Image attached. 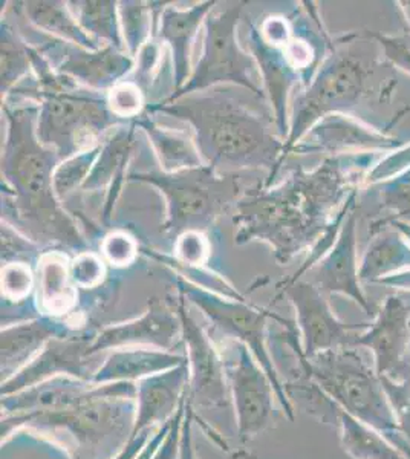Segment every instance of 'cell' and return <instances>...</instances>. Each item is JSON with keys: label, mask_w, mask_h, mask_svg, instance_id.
<instances>
[{"label": "cell", "mask_w": 410, "mask_h": 459, "mask_svg": "<svg viewBox=\"0 0 410 459\" xmlns=\"http://www.w3.org/2000/svg\"><path fill=\"white\" fill-rule=\"evenodd\" d=\"M410 168V143H405L403 146L395 149L394 152L386 153L374 168L369 170L364 178L363 187H374L377 184L385 183L390 178L405 172Z\"/></svg>", "instance_id": "obj_39"}, {"label": "cell", "mask_w": 410, "mask_h": 459, "mask_svg": "<svg viewBox=\"0 0 410 459\" xmlns=\"http://www.w3.org/2000/svg\"><path fill=\"white\" fill-rule=\"evenodd\" d=\"M37 71V138L57 153L60 160L73 158L101 146L103 135L114 127L117 118L104 95L78 88L73 79L52 73L43 54L31 49Z\"/></svg>", "instance_id": "obj_6"}, {"label": "cell", "mask_w": 410, "mask_h": 459, "mask_svg": "<svg viewBox=\"0 0 410 459\" xmlns=\"http://www.w3.org/2000/svg\"><path fill=\"white\" fill-rule=\"evenodd\" d=\"M39 257V247L17 236L10 225H2V261L5 264H26Z\"/></svg>", "instance_id": "obj_42"}, {"label": "cell", "mask_w": 410, "mask_h": 459, "mask_svg": "<svg viewBox=\"0 0 410 459\" xmlns=\"http://www.w3.org/2000/svg\"><path fill=\"white\" fill-rule=\"evenodd\" d=\"M100 151H101V146L95 147L92 151L69 158L68 161L63 162L62 168L56 169L54 190H56L57 198L68 196L78 184L88 179L91 168L94 166L95 160L99 158Z\"/></svg>", "instance_id": "obj_33"}, {"label": "cell", "mask_w": 410, "mask_h": 459, "mask_svg": "<svg viewBox=\"0 0 410 459\" xmlns=\"http://www.w3.org/2000/svg\"><path fill=\"white\" fill-rule=\"evenodd\" d=\"M127 179L160 188L169 207L164 230L177 239L188 231L201 233L212 227L236 201L240 203L242 194L236 173H219L205 164L175 173H132Z\"/></svg>", "instance_id": "obj_7"}, {"label": "cell", "mask_w": 410, "mask_h": 459, "mask_svg": "<svg viewBox=\"0 0 410 459\" xmlns=\"http://www.w3.org/2000/svg\"><path fill=\"white\" fill-rule=\"evenodd\" d=\"M403 144L388 127L369 125L351 115L333 114L318 121L305 136V142L292 152H327L331 157L353 153L386 155Z\"/></svg>", "instance_id": "obj_17"}, {"label": "cell", "mask_w": 410, "mask_h": 459, "mask_svg": "<svg viewBox=\"0 0 410 459\" xmlns=\"http://www.w3.org/2000/svg\"><path fill=\"white\" fill-rule=\"evenodd\" d=\"M260 36L266 43L277 48H285L292 39L288 22L282 17H268L260 27Z\"/></svg>", "instance_id": "obj_47"}, {"label": "cell", "mask_w": 410, "mask_h": 459, "mask_svg": "<svg viewBox=\"0 0 410 459\" xmlns=\"http://www.w3.org/2000/svg\"><path fill=\"white\" fill-rule=\"evenodd\" d=\"M214 4L216 2H205L188 10H178L173 6L162 10L158 36L161 42L169 43L171 48L177 80L175 92L181 91L182 86L190 79V47L196 36L197 28L208 16V11L214 8Z\"/></svg>", "instance_id": "obj_26"}, {"label": "cell", "mask_w": 410, "mask_h": 459, "mask_svg": "<svg viewBox=\"0 0 410 459\" xmlns=\"http://www.w3.org/2000/svg\"><path fill=\"white\" fill-rule=\"evenodd\" d=\"M374 187L379 190V209L390 212V218H407L410 214V168Z\"/></svg>", "instance_id": "obj_34"}, {"label": "cell", "mask_w": 410, "mask_h": 459, "mask_svg": "<svg viewBox=\"0 0 410 459\" xmlns=\"http://www.w3.org/2000/svg\"><path fill=\"white\" fill-rule=\"evenodd\" d=\"M186 411H188V391L178 406L177 413L171 418L170 430L152 459H178L179 443H181L182 420H184Z\"/></svg>", "instance_id": "obj_45"}, {"label": "cell", "mask_w": 410, "mask_h": 459, "mask_svg": "<svg viewBox=\"0 0 410 459\" xmlns=\"http://www.w3.org/2000/svg\"><path fill=\"white\" fill-rule=\"evenodd\" d=\"M398 5H400L401 13H403V16H405L406 22H407V25H409L410 31V0L398 2Z\"/></svg>", "instance_id": "obj_55"}, {"label": "cell", "mask_w": 410, "mask_h": 459, "mask_svg": "<svg viewBox=\"0 0 410 459\" xmlns=\"http://www.w3.org/2000/svg\"><path fill=\"white\" fill-rule=\"evenodd\" d=\"M77 8L73 16L84 31L101 37L108 40L110 47L123 51L126 45L121 36L118 19H117V4L115 2H74Z\"/></svg>", "instance_id": "obj_31"}, {"label": "cell", "mask_w": 410, "mask_h": 459, "mask_svg": "<svg viewBox=\"0 0 410 459\" xmlns=\"http://www.w3.org/2000/svg\"><path fill=\"white\" fill-rule=\"evenodd\" d=\"M390 68L368 30L333 39L322 66L296 99L285 155L327 115H351L366 121L363 110L371 103H390L397 86Z\"/></svg>", "instance_id": "obj_2"}, {"label": "cell", "mask_w": 410, "mask_h": 459, "mask_svg": "<svg viewBox=\"0 0 410 459\" xmlns=\"http://www.w3.org/2000/svg\"><path fill=\"white\" fill-rule=\"evenodd\" d=\"M28 21L34 27L49 32L52 36L60 37L63 42L74 43L75 47L97 51L99 45L83 28L78 25L73 14L69 13L65 4L60 2H25L23 4Z\"/></svg>", "instance_id": "obj_29"}, {"label": "cell", "mask_w": 410, "mask_h": 459, "mask_svg": "<svg viewBox=\"0 0 410 459\" xmlns=\"http://www.w3.org/2000/svg\"><path fill=\"white\" fill-rule=\"evenodd\" d=\"M34 277L26 264H5L2 268V296L11 302L26 300L32 290Z\"/></svg>", "instance_id": "obj_40"}, {"label": "cell", "mask_w": 410, "mask_h": 459, "mask_svg": "<svg viewBox=\"0 0 410 459\" xmlns=\"http://www.w3.org/2000/svg\"><path fill=\"white\" fill-rule=\"evenodd\" d=\"M123 383L94 385L73 377H57L11 397L2 398V415L78 406L114 394L120 389Z\"/></svg>", "instance_id": "obj_19"}, {"label": "cell", "mask_w": 410, "mask_h": 459, "mask_svg": "<svg viewBox=\"0 0 410 459\" xmlns=\"http://www.w3.org/2000/svg\"><path fill=\"white\" fill-rule=\"evenodd\" d=\"M135 126L136 127L140 126L151 138L164 172L175 173L186 169L204 166L195 143L178 132L169 131L166 127L156 125L155 121L152 120L151 115L145 112L140 115V118L135 120Z\"/></svg>", "instance_id": "obj_28"}, {"label": "cell", "mask_w": 410, "mask_h": 459, "mask_svg": "<svg viewBox=\"0 0 410 459\" xmlns=\"http://www.w3.org/2000/svg\"><path fill=\"white\" fill-rule=\"evenodd\" d=\"M177 309L181 318L184 351L190 369L188 400L195 423L199 424L203 432L221 449L230 450L229 439L225 438L219 421H223L236 435L238 430L222 355L214 337L188 314V300L179 291Z\"/></svg>", "instance_id": "obj_8"}, {"label": "cell", "mask_w": 410, "mask_h": 459, "mask_svg": "<svg viewBox=\"0 0 410 459\" xmlns=\"http://www.w3.org/2000/svg\"><path fill=\"white\" fill-rule=\"evenodd\" d=\"M177 287L178 291L190 299V302L203 311L214 326V333H218L222 340H233L245 344L251 351L266 376L270 377L286 418L294 421L296 407L292 406L286 395L281 374L277 371L275 359L266 346L268 318H275L277 314L271 313L268 309L251 307L245 302V299L227 298L222 294L207 291L197 287L196 283L188 282L182 276H177Z\"/></svg>", "instance_id": "obj_10"}, {"label": "cell", "mask_w": 410, "mask_h": 459, "mask_svg": "<svg viewBox=\"0 0 410 459\" xmlns=\"http://www.w3.org/2000/svg\"><path fill=\"white\" fill-rule=\"evenodd\" d=\"M360 262V282H379L401 270H410V244L398 230L386 225L379 230Z\"/></svg>", "instance_id": "obj_27"}, {"label": "cell", "mask_w": 410, "mask_h": 459, "mask_svg": "<svg viewBox=\"0 0 410 459\" xmlns=\"http://www.w3.org/2000/svg\"><path fill=\"white\" fill-rule=\"evenodd\" d=\"M222 355L233 403L236 430L247 444L266 432L275 421V387L264 368L245 344L233 340L214 342Z\"/></svg>", "instance_id": "obj_12"}, {"label": "cell", "mask_w": 410, "mask_h": 459, "mask_svg": "<svg viewBox=\"0 0 410 459\" xmlns=\"http://www.w3.org/2000/svg\"><path fill=\"white\" fill-rule=\"evenodd\" d=\"M135 398L136 383L125 381L114 394L78 406L2 415V444L26 432L68 459H114L132 438Z\"/></svg>", "instance_id": "obj_5"}, {"label": "cell", "mask_w": 410, "mask_h": 459, "mask_svg": "<svg viewBox=\"0 0 410 459\" xmlns=\"http://www.w3.org/2000/svg\"><path fill=\"white\" fill-rule=\"evenodd\" d=\"M369 36L379 43L381 54L392 68L400 69L410 75V31L403 34H383L379 31H368Z\"/></svg>", "instance_id": "obj_38"}, {"label": "cell", "mask_w": 410, "mask_h": 459, "mask_svg": "<svg viewBox=\"0 0 410 459\" xmlns=\"http://www.w3.org/2000/svg\"><path fill=\"white\" fill-rule=\"evenodd\" d=\"M282 294L288 296L296 309L297 329L307 359L325 351L353 348V342L359 337L357 331H364L369 326L342 324L314 283L301 281L284 282L277 288L275 299Z\"/></svg>", "instance_id": "obj_13"}, {"label": "cell", "mask_w": 410, "mask_h": 459, "mask_svg": "<svg viewBox=\"0 0 410 459\" xmlns=\"http://www.w3.org/2000/svg\"><path fill=\"white\" fill-rule=\"evenodd\" d=\"M71 276L78 288H97L103 282L104 265L99 256L89 251L80 253L71 265Z\"/></svg>", "instance_id": "obj_41"}, {"label": "cell", "mask_w": 410, "mask_h": 459, "mask_svg": "<svg viewBox=\"0 0 410 459\" xmlns=\"http://www.w3.org/2000/svg\"><path fill=\"white\" fill-rule=\"evenodd\" d=\"M153 110L188 121L201 160L216 172L225 173L223 168H266L271 169L270 178H275L285 158V143L273 134L270 118L225 94L223 89L173 101L164 100L145 112Z\"/></svg>", "instance_id": "obj_3"}, {"label": "cell", "mask_w": 410, "mask_h": 459, "mask_svg": "<svg viewBox=\"0 0 410 459\" xmlns=\"http://www.w3.org/2000/svg\"><path fill=\"white\" fill-rule=\"evenodd\" d=\"M5 114L10 129L2 173L14 190L17 222L32 239L83 250L86 242L77 225L56 199L54 172L60 158L37 138L39 105L5 103Z\"/></svg>", "instance_id": "obj_4"}, {"label": "cell", "mask_w": 410, "mask_h": 459, "mask_svg": "<svg viewBox=\"0 0 410 459\" xmlns=\"http://www.w3.org/2000/svg\"><path fill=\"white\" fill-rule=\"evenodd\" d=\"M230 459H256L253 455L247 452L245 449L233 450L230 455Z\"/></svg>", "instance_id": "obj_54"}, {"label": "cell", "mask_w": 410, "mask_h": 459, "mask_svg": "<svg viewBox=\"0 0 410 459\" xmlns=\"http://www.w3.org/2000/svg\"><path fill=\"white\" fill-rule=\"evenodd\" d=\"M392 446L400 450L401 454L405 455L406 458L410 459V438L406 437L405 433L400 430H394V432L381 433Z\"/></svg>", "instance_id": "obj_53"}, {"label": "cell", "mask_w": 410, "mask_h": 459, "mask_svg": "<svg viewBox=\"0 0 410 459\" xmlns=\"http://www.w3.org/2000/svg\"><path fill=\"white\" fill-rule=\"evenodd\" d=\"M307 372L345 412L377 432L398 430L379 374L353 348L325 351L308 359Z\"/></svg>", "instance_id": "obj_9"}, {"label": "cell", "mask_w": 410, "mask_h": 459, "mask_svg": "<svg viewBox=\"0 0 410 459\" xmlns=\"http://www.w3.org/2000/svg\"><path fill=\"white\" fill-rule=\"evenodd\" d=\"M188 361V355L155 348H121L104 354L94 374V385L138 383L145 377L170 371Z\"/></svg>", "instance_id": "obj_23"}, {"label": "cell", "mask_w": 410, "mask_h": 459, "mask_svg": "<svg viewBox=\"0 0 410 459\" xmlns=\"http://www.w3.org/2000/svg\"><path fill=\"white\" fill-rule=\"evenodd\" d=\"M108 101L117 118H138L144 106V92L134 82H121L110 89Z\"/></svg>", "instance_id": "obj_37"}, {"label": "cell", "mask_w": 410, "mask_h": 459, "mask_svg": "<svg viewBox=\"0 0 410 459\" xmlns=\"http://www.w3.org/2000/svg\"><path fill=\"white\" fill-rule=\"evenodd\" d=\"M338 429L343 450L353 459H407L372 428L340 409Z\"/></svg>", "instance_id": "obj_30"}, {"label": "cell", "mask_w": 410, "mask_h": 459, "mask_svg": "<svg viewBox=\"0 0 410 459\" xmlns=\"http://www.w3.org/2000/svg\"><path fill=\"white\" fill-rule=\"evenodd\" d=\"M161 53V40H156L155 37L151 42L145 43L138 53V71H136V82L134 83L144 92L149 83H151L152 73L155 69L156 62ZM145 94V92H144Z\"/></svg>", "instance_id": "obj_46"}, {"label": "cell", "mask_w": 410, "mask_h": 459, "mask_svg": "<svg viewBox=\"0 0 410 459\" xmlns=\"http://www.w3.org/2000/svg\"><path fill=\"white\" fill-rule=\"evenodd\" d=\"M357 218L359 214L355 205L343 222L333 248L327 251V256L317 262L314 279L320 291L327 294H345L360 305L364 313L375 317L377 311L360 285L357 264Z\"/></svg>", "instance_id": "obj_18"}, {"label": "cell", "mask_w": 410, "mask_h": 459, "mask_svg": "<svg viewBox=\"0 0 410 459\" xmlns=\"http://www.w3.org/2000/svg\"><path fill=\"white\" fill-rule=\"evenodd\" d=\"M379 380L394 411L398 430L410 438V378L394 380L388 376H379Z\"/></svg>", "instance_id": "obj_35"}, {"label": "cell", "mask_w": 410, "mask_h": 459, "mask_svg": "<svg viewBox=\"0 0 410 459\" xmlns=\"http://www.w3.org/2000/svg\"><path fill=\"white\" fill-rule=\"evenodd\" d=\"M377 283L386 285V287L410 290V270H405V272L395 273V274H390V276L383 277Z\"/></svg>", "instance_id": "obj_52"}, {"label": "cell", "mask_w": 410, "mask_h": 459, "mask_svg": "<svg viewBox=\"0 0 410 459\" xmlns=\"http://www.w3.org/2000/svg\"><path fill=\"white\" fill-rule=\"evenodd\" d=\"M249 45L264 75V83L275 108V123L279 132L282 136H288V94L291 88L296 84L299 73L291 66L284 48L273 47L266 43L260 36V31L255 28L249 30Z\"/></svg>", "instance_id": "obj_25"}, {"label": "cell", "mask_w": 410, "mask_h": 459, "mask_svg": "<svg viewBox=\"0 0 410 459\" xmlns=\"http://www.w3.org/2000/svg\"><path fill=\"white\" fill-rule=\"evenodd\" d=\"M245 2L227 6L225 10L208 14L205 19V45L196 68L181 91L171 94L166 101L195 94L216 84L234 83L264 97L259 80L256 77V65L249 54H245L236 40V25Z\"/></svg>", "instance_id": "obj_11"}, {"label": "cell", "mask_w": 410, "mask_h": 459, "mask_svg": "<svg viewBox=\"0 0 410 459\" xmlns=\"http://www.w3.org/2000/svg\"><path fill=\"white\" fill-rule=\"evenodd\" d=\"M171 420L169 423L162 424L161 428H158L153 433V437H152L149 444L145 446L143 452L138 455V458L136 459H152L153 458V455L156 454V450L160 449V446H161L162 441L167 437V433L170 430Z\"/></svg>", "instance_id": "obj_51"}, {"label": "cell", "mask_w": 410, "mask_h": 459, "mask_svg": "<svg viewBox=\"0 0 410 459\" xmlns=\"http://www.w3.org/2000/svg\"><path fill=\"white\" fill-rule=\"evenodd\" d=\"M123 23H125L126 47L132 56L140 53L141 48L144 47L145 37H147V28H149V16H147V6L144 4L132 2L125 4L123 6Z\"/></svg>", "instance_id": "obj_36"}, {"label": "cell", "mask_w": 410, "mask_h": 459, "mask_svg": "<svg viewBox=\"0 0 410 459\" xmlns=\"http://www.w3.org/2000/svg\"><path fill=\"white\" fill-rule=\"evenodd\" d=\"M193 424H195V418H193L192 409L188 406V411L182 420L181 429V443H179V455L178 459H201L195 449V441H193Z\"/></svg>", "instance_id": "obj_48"}, {"label": "cell", "mask_w": 410, "mask_h": 459, "mask_svg": "<svg viewBox=\"0 0 410 459\" xmlns=\"http://www.w3.org/2000/svg\"><path fill=\"white\" fill-rule=\"evenodd\" d=\"M95 334L97 333L94 331H82L69 337L52 339L30 365L8 380L2 381L0 397H11L57 377H73L92 383L94 374L100 368L94 360L101 357L91 355V344L94 342Z\"/></svg>", "instance_id": "obj_14"}, {"label": "cell", "mask_w": 410, "mask_h": 459, "mask_svg": "<svg viewBox=\"0 0 410 459\" xmlns=\"http://www.w3.org/2000/svg\"><path fill=\"white\" fill-rule=\"evenodd\" d=\"M101 250L112 265H129L135 257L136 244L135 240L123 231H115L103 240Z\"/></svg>", "instance_id": "obj_43"}, {"label": "cell", "mask_w": 410, "mask_h": 459, "mask_svg": "<svg viewBox=\"0 0 410 459\" xmlns=\"http://www.w3.org/2000/svg\"><path fill=\"white\" fill-rule=\"evenodd\" d=\"M410 343V308L400 296H389L369 325L353 342V348L372 351L375 372L394 380L410 378L407 350Z\"/></svg>", "instance_id": "obj_16"}, {"label": "cell", "mask_w": 410, "mask_h": 459, "mask_svg": "<svg viewBox=\"0 0 410 459\" xmlns=\"http://www.w3.org/2000/svg\"><path fill=\"white\" fill-rule=\"evenodd\" d=\"M77 305V285L66 257L58 251L43 253L37 264V308L43 316L66 320L75 328Z\"/></svg>", "instance_id": "obj_24"}, {"label": "cell", "mask_w": 410, "mask_h": 459, "mask_svg": "<svg viewBox=\"0 0 410 459\" xmlns=\"http://www.w3.org/2000/svg\"><path fill=\"white\" fill-rule=\"evenodd\" d=\"M121 348L186 350L177 300H149V309L141 317L125 324L100 329L91 344V355L108 354Z\"/></svg>", "instance_id": "obj_15"}, {"label": "cell", "mask_w": 410, "mask_h": 459, "mask_svg": "<svg viewBox=\"0 0 410 459\" xmlns=\"http://www.w3.org/2000/svg\"><path fill=\"white\" fill-rule=\"evenodd\" d=\"M188 359L170 371L145 377L136 383V415L132 438L170 421L188 391Z\"/></svg>", "instance_id": "obj_20"}, {"label": "cell", "mask_w": 410, "mask_h": 459, "mask_svg": "<svg viewBox=\"0 0 410 459\" xmlns=\"http://www.w3.org/2000/svg\"><path fill=\"white\" fill-rule=\"evenodd\" d=\"M175 253L184 265H199L207 257L208 242L199 231H188L178 238Z\"/></svg>", "instance_id": "obj_44"}, {"label": "cell", "mask_w": 410, "mask_h": 459, "mask_svg": "<svg viewBox=\"0 0 410 459\" xmlns=\"http://www.w3.org/2000/svg\"><path fill=\"white\" fill-rule=\"evenodd\" d=\"M156 429H152V430H145V432L140 433L138 437L135 438H130L129 443L126 446L125 449L121 450L120 454L117 455L114 459H136L138 458V455L143 452L145 446L149 444L152 437H153V433H155Z\"/></svg>", "instance_id": "obj_49"}, {"label": "cell", "mask_w": 410, "mask_h": 459, "mask_svg": "<svg viewBox=\"0 0 410 459\" xmlns=\"http://www.w3.org/2000/svg\"><path fill=\"white\" fill-rule=\"evenodd\" d=\"M62 49V62L57 65L58 74L78 80L94 91L114 89L134 68V60L110 45H104L97 51H89L65 43Z\"/></svg>", "instance_id": "obj_22"}, {"label": "cell", "mask_w": 410, "mask_h": 459, "mask_svg": "<svg viewBox=\"0 0 410 459\" xmlns=\"http://www.w3.org/2000/svg\"><path fill=\"white\" fill-rule=\"evenodd\" d=\"M77 333L82 331L74 328L66 320L47 316L2 328V381L8 380L30 365L52 339L69 337Z\"/></svg>", "instance_id": "obj_21"}, {"label": "cell", "mask_w": 410, "mask_h": 459, "mask_svg": "<svg viewBox=\"0 0 410 459\" xmlns=\"http://www.w3.org/2000/svg\"><path fill=\"white\" fill-rule=\"evenodd\" d=\"M407 363H409V366H410V343H409V350H407Z\"/></svg>", "instance_id": "obj_56"}, {"label": "cell", "mask_w": 410, "mask_h": 459, "mask_svg": "<svg viewBox=\"0 0 410 459\" xmlns=\"http://www.w3.org/2000/svg\"><path fill=\"white\" fill-rule=\"evenodd\" d=\"M386 225H390L394 229L398 230L401 235L405 236L407 242L410 244V221L406 218H390V216H385V218H379V220L374 221L371 227H369V238L374 236L379 230L383 229Z\"/></svg>", "instance_id": "obj_50"}, {"label": "cell", "mask_w": 410, "mask_h": 459, "mask_svg": "<svg viewBox=\"0 0 410 459\" xmlns=\"http://www.w3.org/2000/svg\"><path fill=\"white\" fill-rule=\"evenodd\" d=\"M32 65L31 49L19 42L14 34L5 28L2 32V92L21 80Z\"/></svg>", "instance_id": "obj_32"}, {"label": "cell", "mask_w": 410, "mask_h": 459, "mask_svg": "<svg viewBox=\"0 0 410 459\" xmlns=\"http://www.w3.org/2000/svg\"><path fill=\"white\" fill-rule=\"evenodd\" d=\"M383 153L327 157L312 172L296 169L279 187L249 192L238 204L236 240H266L286 264L317 244Z\"/></svg>", "instance_id": "obj_1"}]
</instances>
